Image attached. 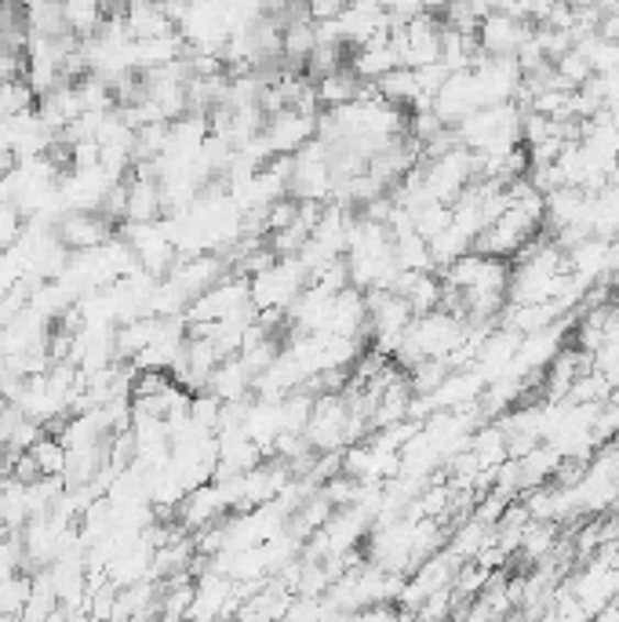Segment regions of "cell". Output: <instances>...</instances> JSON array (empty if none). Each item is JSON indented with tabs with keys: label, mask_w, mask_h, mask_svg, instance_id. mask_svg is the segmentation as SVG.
Instances as JSON below:
<instances>
[{
	"label": "cell",
	"mask_w": 619,
	"mask_h": 622,
	"mask_svg": "<svg viewBox=\"0 0 619 622\" xmlns=\"http://www.w3.org/2000/svg\"><path fill=\"white\" fill-rule=\"evenodd\" d=\"M110 226L113 222L99 211H66L63 219H55V237L66 244L69 252H96L102 248L110 237Z\"/></svg>",
	"instance_id": "1"
},
{
	"label": "cell",
	"mask_w": 619,
	"mask_h": 622,
	"mask_svg": "<svg viewBox=\"0 0 619 622\" xmlns=\"http://www.w3.org/2000/svg\"><path fill=\"white\" fill-rule=\"evenodd\" d=\"M30 459L37 463L41 477H63L66 474V463H69V452L66 444L52 437V433H44V437L30 448Z\"/></svg>",
	"instance_id": "2"
},
{
	"label": "cell",
	"mask_w": 619,
	"mask_h": 622,
	"mask_svg": "<svg viewBox=\"0 0 619 622\" xmlns=\"http://www.w3.org/2000/svg\"><path fill=\"white\" fill-rule=\"evenodd\" d=\"M33 105H37V96L30 91L26 80H4L0 85V124H8V121H15V116L22 113H30Z\"/></svg>",
	"instance_id": "3"
},
{
	"label": "cell",
	"mask_w": 619,
	"mask_h": 622,
	"mask_svg": "<svg viewBox=\"0 0 619 622\" xmlns=\"http://www.w3.org/2000/svg\"><path fill=\"white\" fill-rule=\"evenodd\" d=\"M26 233V215L15 204H0V255H8Z\"/></svg>",
	"instance_id": "4"
}]
</instances>
